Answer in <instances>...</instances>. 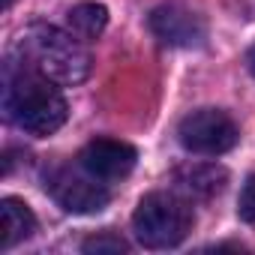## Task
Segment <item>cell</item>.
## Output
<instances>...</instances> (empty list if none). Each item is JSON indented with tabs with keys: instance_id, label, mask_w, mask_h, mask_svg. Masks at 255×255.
<instances>
[{
	"instance_id": "cell-9",
	"label": "cell",
	"mask_w": 255,
	"mask_h": 255,
	"mask_svg": "<svg viewBox=\"0 0 255 255\" xmlns=\"http://www.w3.org/2000/svg\"><path fill=\"white\" fill-rule=\"evenodd\" d=\"M66 21L78 39H96L108 24V9L102 3H78L75 9H69Z\"/></svg>"
},
{
	"instance_id": "cell-11",
	"label": "cell",
	"mask_w": 255,
	"mask_h": 255,
	"mask_svg": "<svg viewBox=\"0 0 255 255\" xmlns=\"http://www.w3.org/2000/svg\"><path fill=\"white\" fill-rule=\"evenodd\" d=\"M81 249H84V252H126L129 246H126V240H123V237H117V234L105 231V234H99V237L84 240V246H81Z\"/></svg>"
},
{
	"instance_id": "cell-13",
	"label": "cell",
	"mask_w": 255,
	"mask_h": 255,
	"mask_svg": "<svg viewBox=\"0 0 255 255\" xmlns=\"http://www.w3.org/2000/svg\"><path fill=\"white\" fill-rule=\"evenodd\" d=\"M246 66H249V72L255 75V45H252V48L246 51Z\"/></svg>"
},
{
	"instance_id": "cell-14",
	"label": "cell",
	"mask_w": 255,
	"mask_h": 255,
	"mask_svg": "<svg viewBox=\"0 0 255 255\" xmlns=\"http://www.w3.org/2000/svg\"><path fill=\"white\" fill-rule=\"evenodd\" d=\"M12 6V0H3V9H9Z\"/></svg>"
},
{
	"instance_id": "cell-5",
	"label": "cell",
	"mask_w": 255,
	"mask_h": 255,
	"mask_svg": "<svg viewBox=\"0 0 255 255\" xmlns=\"http://www.w3.org/2000/svg\"><path fill=\"white\" fill-rule=\"evenodd\" d=\"M45 189L66 213H99L111 201L102 180L93 177L90 171H84L81 165L78 168H66V165L54 168L45 177Z\"/></svg>"
},
{
	"instance_id": "cell-1",
	"label": "cell",
	"mask_w": 255,
	"mask_h": 255,
	"mask_svg": "<svg viewBox=\"0 0 255 255\" xmlns=\"http://www.w3.org/2000/svg\"><path fill=\"white\" fill-rule=\"evenodd\" d=\"M3 111L18 129L30 135H51L66 123V99L54 81L36 72L30 63H6L3 75Z\"/></svg>"
},
{
	"instance_id": "cell-12",
	"label": "cell",
	"mask_w": 255,
	"mask_h": 255,
	"mask_svg": "<svg viewBox=\"0 0 255 255\" xmlns=\"http://www.w3.org/2000/svg\"><path fill=\"white\" fill-rule=\"evenodd\" d=\"M240 216L246 219V222H255V174L243 183V189H240Z\"/></svg>"
},
{
	"instance_id": "cell-2",
	"label": "cell",
	"mask_w": 255,
	"mask_h": 255,
	"mask_svg": "<svg viewBox=\"0 0 255 255\" xmlns=\"http://www.w3.org/2000/svg\"><path fill=\"white\" fill-rule=\"evenodd\" d=\"M18 54L57 84H81L90 75V51L84 42L54 24H30L18 36Z\"/></svg>"
},
{
	"instance_id": "cell-7",
	"label": "cell",
	"mask_w": 255,
	"mask_h": 255,
	"mask_svg": "<svg viewBox=\"0 0 255 255\" xmlns=\"http://www.w3.org/2000/svg\"><path fill=\"white\" fill-rule=\"evenodd\" d=\"M150 30L165 45H180V48L201 45L204 42V33H207L204 21L195 12H189L183 6H174V3L159 6V9L150 12Z\"/></svg>"
},
{
	"instance_id": "cell-10",
	"label": "cell",
	"mask_w": 255,
	"mask_h": 255,
	"mask_svg": "<svg viewBox=\"0 0 255 255\" xmlns=\"http://www.w3.org/2000/svg\"><path fill=\"white\" fill-rule=\"evenodd\" d=\"M177 183H180L186 192L207 198V195H213V192L222 189L225 171H222V168H213V165H192V168H180V171H177Z\"/></svg>"
},
{
	"instance_id": "cell-4",
	"label": "cell",
	"mask_w": 255,
	"mask_h": 255,
	"mask_svg": "<svg viewBox=\"0 0 255 255\" xmlns=\"http://www.w3.org/2000/svg\"><path fill=\"white\" fill-rule=\"evenodd\" d=\"M177 138L189 153L219 156L237 144V126L219 108H198L186 114L177 126Z\"/></svg>"
},
{
	"instance_id": "cell-8",
	"label": "cell",
	"mask_w": 255,
	"mask_h": 255,
	"mask_svg": "<svg viewBox=\"0 0 255 255\" xmlns=\"http://www.w3.org/2000/svg\"><path fill=\"white\" fill-rule=\"evenodd\" d=\"M33 231H36L33 210L24 201L6 195L0 201V249H12L24 243L27 237H33Z\"/></svg>"
},
{
	"instance_id": "cell-6",
	"label": "cell",
	"mask_w": 255,
	"mask_h": 255,
	"mask_svg": "<svg viewBox=\"0 0 255 255\" xmlns=\"http://www.w3.org/2000/svg\"><path fill=\"white\" fill-rule=\"evenodd\" d=\"M135 147L117 138H93L78 153V165L99 180H123L135 168Z\"/></svg>"
},
{
	"instance_id": "cell-3",
	"label": "cell",
	"mask_w": 255,
	"mask_h": 255,
	"mask_svg": "<svg viewBox=\"0 0 255 255\" xmlns=\"http://www.w3.org/2000/svg\"><path fill=\"white\" fill-rule=\"evenodd\" d=\"M132 231L147 249H171L192 231V210L171 192H150L132 213Z\"/></svg>"
}]
</instances>
